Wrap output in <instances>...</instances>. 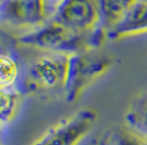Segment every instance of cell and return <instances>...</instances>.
<instances>
[{"label": "cell", "instance_id": "1", "mask_svg": "<svg viewBox=\"0 0 147 145\" xmlns=\"http://www.w3.org/2000/svg\"><path fill=\"white\" fill-rule=\"evenodd\" d=\"M113 62V57L91 50L69 55L67 78L64 85L68 102L77 100L92 82L110 70Z\"/></svg>", "mask_w": 147, "mask_h": 145}, {"label": "cell", "instance_id": "2", "mask_svg": "<svg viewBox=\"0 0 147 145\" xmlns=\"http://www.w3.org/2000/svg\"><path fill=\"white\" fill-rule=\"evenodd\" d=\"M19 41L23 45L59 54L73 55L91 50L89 44V33H77L56 20L42 25L38 30L32 33L25 34L20 37Z\"/></svg>", "mask_w": 147, "mask_h": 145}, {"label": "cell", "instance_id": "3", "mask_svg": "<svg viewBox=\"0 0 147 145\" xmlns=\"http://www.w3.org/2000/svg\"><path fill=\"white\" fill-rule=\"evenodd\" d=\"M54 20L77 33L88 34L101 25L99 0H61Z\"/></svg>", "mask_w": 147, "mask_h": 145}, {"label": "cell", "instance_id": "4", "mask_svg": "<svg viewBox=\"0 0 147 145\" xmlns=\"http://www.w3.org/2000/svg\"><path fill=\"white\" fill-rule=\"evenodd\" d=\"M69 55L55 53L37 59L29 69L26 90H49L64 86L67 78Z\"/></svg>", "mask_w": 147, "mask_h": 145}, {"label": "cell", "instance_id": "5", "mask_svg": "<svg viewBox=\"0 0 147 145\" xmlns=\"http://www.w3.org/2000/svg\"><path fill=\"white\" fill-rule=\"evenodd\" d=\"M96 109L80 110L70 119L52 129L34 145H78L98 121Z\"/></svg>", "mask_w": 147, "mask_h": 145}, {"label": "cell", "instance_id": "6", "mask_svg": "<svg viewBox=\"0 0 147 145\" xmlns=\"http://www.w3.org/2000/svg\"><path fill=\"white\" fill-rule=\"evenodd\" d=\"M49 0H2L0 3V22L31 27L42 26L49 17Z\"/></svg>", "mask_w": 147, "mask_h": 145}, {"label": "cell", "instance_id": "7", "mask_svg": "<svg viewBox=\"0 0 147 145\" xmlns=\"http://www.w3.org/2000/svg\"><path fill=\"white\" fill-rule=\"evenodd\" d=\"M147 32V1L137 0L123 21L108 33V39H121Z\"/></svg>", "mask_w": 147, "mask_h": 145}, {"label": "cell", "instance_id": "8", "mask_svg": "<svg viewBox=\"0 0 147 145\" xmlns=\"http://www.w3.org/2000/svg\"><path fill=\"white\" fill-rule=\"evenodd\" d=\"M137 0H99L101 26L108 33L126 17Z\"/></svg>", "mask_w": 147, "mask_h": 145}, {"label": "cell", "instance_id": "9", "mask_svg": "<svg viewBox=\"0 0 147 145\" xmlns=\"http://www.w3.org/2000/svg\"><path fill=\"white\" fill-rule=\"evenodd\" d=\"M127 124L142 135H147V92L143 93L132 102L126 111Z\"/></svg>", "mask_w": 147, "mask_h": 145}, {"label": "cell", "instance_id": "10", "mask_svg": "<svg viewBox=\"0 0 147 145\" xmlns=\"http://www.w3.org/2000/svg\"><path fill=\"white\" fill-rule=\"evenodd\" d=\"M20 102V94L13 87H0V120L10 121L13 118Z\"/></svg>", "mask_w": 147, "mask_h": 145}, {"label": "cell", "instance_id": "11", "mask_svg": "<svg viewBox=\"0 0 147 145\" xmlns=\"http://www.w3.org/2000/svg\"><path fill=\"white\" fill-rule=\"evenodd\" d=\"M20 75V67L12 56L0 54V87H13Z\"/></svg>", "mask_w": 147, "mask_h": 145}, {"label": "cell", "instance_id": "12", "mask_svg": "<svg viewBox=\"0 0 147 145\" xmlns=\"http://www.w3.org/2000/svg\"><path fill=\"white\" fill-rule=\"evenodd\" d=\"M114 145H147V139L136 131L120 130L115 134Z\"/></svg>", "mask_w": 147, "mask_h": 145}, {"label": "cell", "instance_id": "13", "mask_svg": "<svg viewBox=\"0 0 147 145\" xmlns=\"http://www.w3.org/2000/svg\"><path fill=\"white\" fill-rule=\"evenodd\" d=\"M3 123H5V122H2V121L0 120V133H1V131H2V128H3Z\"/></svg>", "mask_w": 147, "mask_h": 145}, {"label": "cell", "instance_id": "14", "mask_svg": "<svg viewBox=\"0 0 147 145\" xmlns=\"http://www.w3.org/2000/svg\"><path fill=\"white\" fill-rule=\"evenodd\" d=\"M55 1H58V2H59V3H61V0H55Z\"/></svg>", "mask_w": 147, "mask_h": 145}, {"label": "cell", "instance_id": "15", "mask_svg": "<svg viewBox=\"0 0 147 145\" xmlns=\"http://www.w3.org/2000/svg\"><path fill=\"white\" fill-rule=\"evenodd\" d=\"M1 2H2V0H0V3H1Z\"/></svg>", "mask_w": 147, "mask_h": 145}, {"label": "cell", "instance_id": "16", "mask_svg": "<svg viewBox=\"0 0 147 145\" xmlns=\"http://www.w3.org/2000/svg\"><path fill=\"white\" fill-rule=\"evenodd\" d=\"M145 1H147V0H145Z\"/></svg>", "mask_w": 147, "mask_h": 145}]
</instances>
